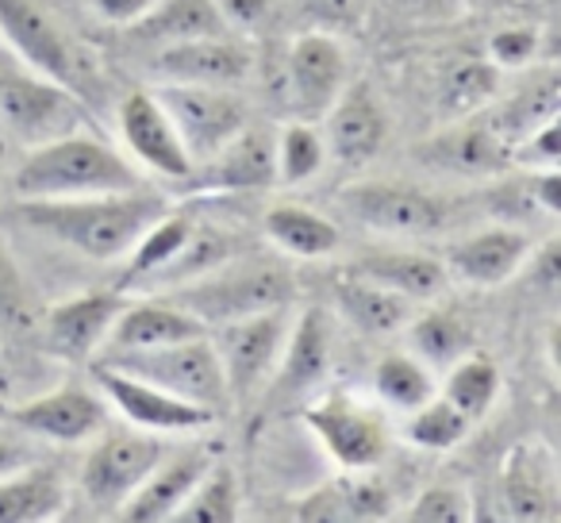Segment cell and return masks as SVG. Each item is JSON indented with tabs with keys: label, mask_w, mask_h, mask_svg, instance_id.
<instances>
[{
	"label": "cell",
	"mask_w": 561,
	"mask_h": 523,
	"mask_svg": "<svg viewBox=\"0 0 561 523\" xmlns=\"http://www.w3.org/2000/svg\"><path fill=\"white\" fill-rule=\"evenodd\" d=\"M39 323V300H35L32 285H27L24 270L16 266V258L0 242V336H35Z\"/></svg>",
	"instance_id": "ab89813d"
},
{
	"label": "cell",
	"mask_w": 561,
	"mask_h": 523,
	"mask_svg": "<svg viewBox=\"0 0 561 523\" xmlns=\"http://www.w3.org/2000/svg\"><path fill=\"white\" fill-rule=\"evenodd\" d=\"M239 477L227 462H211L204 469V477L193 485V492L185 497V504L178 508L173 520L178 523H234L239 520Z\"/></svg>",
	"instance_id": "d6a6232c"
},
{
	"label": "cell",
	"mask_w": 561,
	"mask_h": 523,
	"mask_svg": "<svg viewBox=\"0 0 561 523\" xmlns=\"http://www.w3.org/2000/svg\"><path fill=\"white\" fill-rule=\"evenodd\" d=\"M496 393H500V369L489 354H461L443 385V397L473 423L489 416V408L496 405Z\"/></svg>",
	"instance_id": "836d02e7"
},
{
	"label": "cell",
	"mask_w": 561,
	"mask_h": 523,
	"mask_svg": "<svg viewBox=\"0 0 561 523\" xmlns=\"http://www.w3.org/2000/svg\"><path fill=\"white\" fill-rule=\"evenodd\" d=\"M0 420H9V400L0 397Z\"/></svg>",
	"instance_id": "816d5d0a"
},
{
	"label": "cell",
	"mask_w": 561,
	"mask_h": 523,
	"mask_svg": "<svg viewBox=\"0 0 561 523\" xmlns=\"http://www.w3.org/2000/svg\"><path fill=\"white\" fill-rule=\"evenodd\" d=\"M231 254H234V247H231V239H227L224 231H216V227H208V224H196L193 235L185 239V247H181L178 254H173L170 262L158 270V274H150L139 289L173 293V289H181V285L204 277L208 270H216L219 262H227Z\"/></svg>",
	"instance_id": "4dcf8cb0"
},
{
	"label": "cell",
	"mask_w": 561,
	"mask_h": 523,
	"mask_svg": "<svg viewBox=\"0 0 561 523\" xmlns=\"http://www.w3.org/2000/svg\"><path fill=\"white\" fill-rule=\"evenodd\" d=\"M93 377L101 385V393L108 397V405L124 416V423L142 431H154V435H185V431H204L219 420L211 408H201L193 400H181L173 393H162L147 382H135V377L108 369L96 362Z\"/></svg>",
	"instance_id": "4fadbf2b"
},
{
	"label": "cell",
	"mask_w": 561,
	"mask_h": 523,
	"mask_svg": "<svg viewBox=\"0 0 561 523\" xmlns=\"http://www.w3.org/2000/svg\"><path fill=\"white\" fill-rule=\"evenodd\" d=\"M96 362L135 377V382H147L162 393H173V397H181V400L211 408L216 416L231 405V400H227L224 366H219V354H216V346H211V331L196 339H181V343L150 346V351L96 354Z\"/></svg>",
	"instance_id": "277c9868"
},
{
	"label": "cell",
	"mask_w": 561,
	"mask_h": 523,
	"mask_svg": "<svg viewBox=\"0 0 561 523\" xmlns=\"http://www.w3.org/2000/svg\"><path fill=\"white\" fill-rule=\"evenodd\" d=\"M558 109H561L558 78H553V73H542L535 86H527L515 101H507L504 109H500V116L492 127H496V135L507 143V147H515V143L527 139L535 127H542L546 120H558Z\"/></svg>",
	"instance_id": "d590c367"
},
{
	"label": "cell",
	"mask_w": 561,
	"mask_h": 523,
	"mask_svg": "<svg viewBox=\"0 0 561 523\" xmlns=\"http://www.w3.org/2000/svg\"><path fill=\"white\" fill-rule=\"evenodd\" d=\"M512 162L530 166V170H553L561 162V120H546L527 139L515 143Z\"/></svg>",
	"instance_id": "7bdbcfd3"
},
{
	"label": "cell",
	"mask_w": 561,
	"mask_h": 523,
	"mask_svg": "<svg viewBox=\"0 0 561 523\" xmlns=\"http://www.w3.org/2000/svg\"><path fill=\"white\" fill-rule=\"evenodd\" d=\"M0 35L35 73L66 89L78 86V50L39 0H0Z\"/></svg>",
	"instance_id": "5bb4252c"
},
{
	"label": "cell",
	"mask_w": 561,
	"mask_h": 523,
	"mask_svg": "<svg viewBox=\"0 0 561 523\" xmlns=\"http://www.w3.org/2000/svg\"><path fill=\"white\" fill-rule=\"evenodd\" d=\"M530 193H535V204L546 212V216H561V170H538L530 178Z\"/></svg>",
	"instance_id": "c3c4849f"
},
{
	"label": "cell",
	"mask_w": 561,
	"mask_h": 523,
	"mask_svg": "<svg viewBox=\"0 0 561 523\" xmlns=\"http://www.w3.org/2000/svg\"><path fill=\"white\" fill-rule=\"evenodd\" d=\"M538 55V32L535 27H504L489 39V58L496 70H523Z\"/></svg>",
	"instance_id": "ee69618b"
},
{
	"label": "cell",
	"mask_w": 561,
	"mask_h": 523,
	"mask_svg": "<svg viewBox=\"0 0 561 523\" xmlns=\"http://www.w3.org/2000/svg\"><path fill=\"white\" fill-rule=\"evenodd\" d=\"M158 104L165 109V116L173 120L181 143H185L188 158L204 162L211 158L242 124L250 120L247 104L234 89L224 86H188V81H162L154 89Z\"/></svg>",
	"instance_id": "52a82bcc"
},
{
	"label": "cell",
	"mask_w": 561,
	"mask_h": 523,
	"mask_svg": "<svg viewBox=\"0 0 561 523\" xmlns=\"http://www.w3.org/2000/svg\"><path fill=\"white\" fill-rule=\"evenodd\" d=\"M0 185H9V135L0 127Z\"/></svg>",
	"instance_id": "f907efd6"
},
{
	"label": "cell",
	"mask_w": 561,
	"mask_h": 523,
	"mask_svg": "<svg viewBox=\"0 0 561 523\" xmlns=\"http://www.w3.org/2000/svg\"><path fill=\"white\" fill-rule=\"evenodd\" d=\"M343 208L351 219L366 224L369 231L397 235V239H423L446 224L443 201L397 181H362L343 193Z\"/></svg>",
	"instance_id": "7c38bea8"
},
{
	"label": "cell",
	"mask_w": 561,
	"mask_h": 523,
	"mask_svg": "<svg viewBox=\"0 0 561 523\" xmlns=\"http://www.w3.org/2000/svg\"><path fill=\"white\" fill-rule=\"evenodd\" d=\"M530 239L515 227H484V231L469 235V239H458L450 250H446L443 266L450 277L466 285H477V289H489V285H504L507 277H515L527 262Z\"/></svg>",
	"instance_id": "603a6c76"
},
{
	"label": "cell",
	"mask_w": 561,
	"mask_h": 523,
	"mask_svg": "<svg viewBox=\"0 0 561 523\" xmlns=\"http://www.w3.org/2000/svg\"><path fill=\"white\" fill-rule=\"evenodd\" d=\"M250 50L227 35H204V39H185L173 47H158L154 70L162 81H188V86H224L234 89L250 78Z\"/></svg>",
	"instance_id": "7402d4cb"
},
{
	"label": "cell",
	"mask_w": 561,
	"mask_h": 523,
	"mask_svg": "<svg viewBox=\"0 0 561 523\" xmlns=\"http://www.w3.org/2000/svg\"><path fill=\"white\" fill-rule=\"evenodd\" d=\"M9 420L35 439L78 446L89 443L108 423V408L85 385H62V389L43 393V397L27 400V405L9 408Z\"/></svg>",
	"instance_id": "ac0fdd59"
},
{
	"label": "cell",
	"mask_w": 561,
	"mask_h": 523,
	"mask_svg": "<svg viewBox=\"0 0 561 523\" xmlns=\"http://www.w3.org/2000/svg\"><path fill=\"white\" fill-rule=\"evenodd\" d=\"M408 323H412L415 359L431 362V366H454L461 354L473 351V328L458 312H450V308L412 316Z\"/></svg>",
	"instance_id": "e575fe53"
},
{
	"label": "cell",
	"mask_w": 561,
	"mask_h": 523,
	"mask_svg": "<svg viewBox=\"0 0 561 523\" xmlns=\"http://www.w3.org/2000/svg\"><path fill=\"white\" fill-rule=\"evenodd\" d=\"M216 462V451H208V443L181 446V451H165L162 462L147 474V481L124 500L119 520L127 523H165L178 515V508L185 504V497L193 492V485L204 477V469Z\"/></svg>",
	"instance_id": "ffe728a7"
},
{
	"label": "cell",
	"mask_w": 561,
	"mask_h": 523,
	"mask_svg": "<svg viewBox=\"0 0 561 523\" xmlns=\"http://www.w3.org/2000/svg\"><path fill=\"white\" fill-rule=\"evenodd\" d=\"M389 9L415 24H443L466 9V0H389Z\"/></svg>",
	"instance_id": "f6af8a7d"
},
{
	"label": "cell",
	"mask_w": 561,
	"mask_h": 523,
	"mask_svg": "<svg viewBox=\"0 0 561 523\" xmlns=\"http://www.w3.org/2000/svg\"><path fill=\"white\" fill-rule=\"evenodd\" d=\"M89 9L104 20V24H119V27H131L154 9L158 0H85Z\"/></svg>",
	"instance_id": "bcb514c9"
},
{
	"label": "cell",
	"mask_w": 561,
	"mask_h": 523,
	"mask_svg": "<svg viewBox=\"0 0 561 523\" xmlns=\"http://www.w3.org/2000/svg\"><path fill=\"white\" fill-rule=\"evenodd\" d=\"M32 462H39V451L32 443H24V439H0V477L16 474V469L32 466Z\"/></svg>",
	"instance_id": "681fc988"
},
{
	"label": "cell",
	"mask_w": 561,
	"mask_h": 523,
	"mask_svg": "<svg viewBox=\"0 0 561 523\" xmlns=\"http://www.w3.org/2000/svg\"><path fill=\"white\" fill-rule=\"evenodd\" d=\"M335 305L343 320H351L366 336H392V331L408 328V320L415 316V300L400 297V293L385 289L362 274H351V270L335 285Z\"/></svg>",
	"instance_id": "83f0119b"
},
{
	"label": "cell",
	"mask_w": 561,
	"mask_h": 523,
	"mask_svg": "<svg viewBox=\"0 0 561 523\" xmlns=\"http://www.w3.org/2000/svg\"><path fill=\"white\" fill-rule=\"evenodd\" d=\"M420 158L427 166H438V170L477 178V173L504 170V166L512 162V147L500 139L496 127L466 124V127H454V132H446V135H435V139L420 150Z\"/></svg>",
	"instance_id": "4316f807"
},
{
	"label": "cell",
	"mask_w": 561,
	"mask_h": 523,
	"mask_svg": "<svg viewBox=\"0 0 561 523\" xmlns=\"http://www.w3.org/2000/svg\"><path fill=\"white\" fill-rule=\"evenodd\" d=\"M89 443L93 446L81 462V497L104 515H116L170 451L154 431L131 428V423H119V428L104 423Z\"/></svg>",
	"instance_id": "5b68a950"
},
{
	"label": "cell",
	"mask_w": 561,
	"mask_h": 523,
	"mask_svg": "<svg viewBox=\"0 0 561 523\" xmlns=\"http://www.w3.org/2000/svg\"><path fill=\"white\" fill-rule=\"evenodd\" d=\"M346 89V55L331 35H300L285 62V96L297 120L320 124L323 112Z\"/></svg>",
	"instance_id": "2e32d148"
},
{
	"label": "cell",
	"mask_w": 561,
	"mask_h": 523,
	"mask_svg": "<svg viewBox=\"0 0 561 523\" xmlns=\"http://www.w3.org/2000/svg\"><path fill=\"white\" fill-rule=\"evenodd\" d=\"M216 9L227 20V27H254L270 12V0H216Z\"/></svg>",
	"instance_id": "7dc6e473"
},
{
	"label": "cell",
	"mask_w": 561,
	"mask_h": 523,
	"mask_svg": "<svg viewBox=\"0 0 561 523\" xmlns=\"http://www.w3.org/2000/svg\"><path fill=\"white\" fill-rule=\"evenodd\" d=\"M193 227H196V219L188 216V212L165 208L162 216H158L154 224L139 235V242L127 250V254H131V262H127L124 289H139L150 274H158V270H162L165 262H170V258L185 247V239L193 235Z\"/></svg>",
	"instance_id": "1f68e13d"
},
{
	"label": "cell",
	"mask_w": 561,
	"mask_h": 523,
	"mask_svg": "<svg viewBox=\"0 0 561 523\" xmlns=\"http://www.w3.org/2000/svg\"><path fill=\"white\" fill-rule=\"evenodd\" d=\"M262 231L280 254L293 258H328L343 242V231L328 216L300 204H273L262 216Z\"/></svg>",
	"instance_id": "f1b7e54d"
},
{
	"label": "cell",
	"mask_w": 561,
	"mask_h": 523,
	"mask_svg": "<svg viewBox=\"0 0 561 523\" xmlns=\"http://www.w3.org/2000/svg\"><path fill=\"white\" fill-rule=\"evenodd\" d=\"M297 297V277L277 258H227L216 270H208L196 282L173 289L165 300L193 312L204 328L242 320V316L270 312V308H289Z\"/></svg>",
	"instance_id": "3957f363"
},
{
	"label": "cell",
	"mask_w": 561,
	"mask_h": 523,
	"mask_svg": "<svg viewBox=\"0 0 561 523\" xmlns=\"http://www.w3.org/2000/svg\"><path fill=\"white\" fill-rule=\"evenodd\" d=\"M124 293L104 289V293H81V297L58 300L55 308L39 312L35 323V343L62 362H89L101 354L104 339H108L112 323H116L119 308H124Z\"/></svg>",
	"instance_id": "30bf717a"
},
{
	"label": "cell",
	"mask_w": 561,
	"mask_h": 523,
	"mask_svg": "<svg viewBox=\"0 0 561 523\" xmlns=\"http://www.w3.org/2000/svg\"><path fill=\"white\" fill-rule=\"evenodd\" d=\"M119 135H124V147L131 150L135 162L147 166L150 173L165 181H188L193 158H188L178 127L165 116L154 93L139 89L119 104Z\"/></svg>",
	"instance_id": "e0dca14e"
},
{
	"label": "cell",
	"mask_w": 561,
	"mask_h": 523,
	"mask_svg": "<svg viewBox=\"0 0 561 523\" xmlns=\"http://www.w3.org/2000/svg\"><path fill=\"white\" fill-rule=\"evenodd\" d=\"M66 477L50 466L16 469V474L0 477V523H47L66 512Z\"/></svg>",
	"instance_id": "484cf974"
},
{
	"label": "cell",
	"mask_w": 561,
	"mask_h": 523,
	"mask_svg": "<svg viewBox=\"0 0 561 523\" xmlns=\"http://www.w3.org/2000/svg\"><path fill=\"white\" fill-rule=\"evenodd\" d=\"M165 208H170V196L139 185L127 193L16 201L9 208V219L89 262H112V258H124Z\"/></svg>",
	"instance_id": "6da1fadb"
},
{
	"label": "cell",
	"mask_w": 561,
	"mask_h": 523,
	"mask_svg": "<svg viewBox=\"0 0 561 523\" xmlns=\"http://www.w3.org/2000/svg\"><path fill=\"white\" fill-rule=\"evenodd\" d=\"M85 124L81 101L73 89L58 86L50 78H20L0 73V127L12 139L39 147L58 135H70Z\"/></svg>",
	"instance_id": "9c48e42d"
},
{
	"label": "cell",
	"mask_w": 561,
	"mask_h": 523,
	"mask_svg": "<svg viewBox=\"0 0 561 523\" xmlns=\"http://www.w3.org/2000/svg\"><path fill=\"white\" fill-rule=\"evenodd\" d=\"M142 178L112 143L93 132H70L27 150L12 170L9 189L16 201H58V196H96L139 189Z\"/></svg>",
	"instance_id": "7a4b0ae2"
},
{
	"label": "cell",
	"mask_w": 561,
	"mask_h": 523,
	"mask_svg": "<svg viewBox=\"0 0 561 523\" xmlns=\"http://www.w3.org/2000/svg\"><path fill=\"white\" fill-rule=\"evenodd\" d=\"M196 336H208V328L193 312L173 305V300H135V305L124 300L101 354L150 351V346L181 343V339H196Z\"/></svg>",
	"instance_id": "cb8c5ba5"
},
{
	"label": "cell",
	"mask_w": 561,
	"mask_h": 523,
	"mask_svg": "<svg viewBox=\"0 0 561 523\" xmlns=\"http://www.w3.org/2000/svg\"><path fill=\"white\" fill-rule=\"evenodd\" d=\"M473 515L469 497L458 485H427L420 497L408 504L404 520L412 523H466Z\"/></svg>",
	"instance_id": "b9f144b4"
},
{
	"label": "cell",
	"mask_w": 561,
	"mask_h": 523,
	"mask_svg": "<svg viewBox=\"0 0 561 523\" xmlns=\"http://www.w3.org/2000/svg\"><path fill=\"white\" fill-rule=\"evenodd\" d=\"M412 420H408V439H412L420 451H454L461 439L469 435L473 420L461 416L458 408L446 397H431L420 408H412Z\"/></svg>",
	"instance_id": "f35d334b"
},
{
	"label": "cell",
	"mask_w": 561,
	"mask_h": 523,
	"mask_svg": "<svg viewBox=\"0 0 561 523\" xmlns=\"http://www.w3.org/2000/svg\"><path fill=\"white\" fill-rule=\"evenodd\" d=\"M331 351H335V323L323 308H305L297 320L289 323L285 336V351L273 369V397L289 400L305 397L328 377Z\"/></svg>",
	"instance_id": "44dd1931"
},
{
	"label": "cell",
	"mask_w": 561,
	"mask_h": 523,
	"mask_svg": "<svg viewBox=\"0 0 561 523\" xmlns=\"http://www.w3.org/2000/svg\"><path fill=\"white\" fill-rule=\"evenodd\" d=\"M320 132L331 162H339L343 170H362L381 155L385 135H389V116H385L381 96L366 81H354L323 112Z\"/></svg>",
	"instance_id": "9a60e30c"
},
{
	"label": "cell",
	"mask_w": 561,
	"mask_h": 523,
	"mask_svg": "<svg viewBox=\"0 0 561 523\" xmlns=\"http://www.w3.org/2000/svg\"><path fill=\"white\" fill-rule=\"evenodd\" d=\"M289 308H270V312L242 316V320L211 328V346L219 354L227 382V400H250L273 377L289 336Z\"/></svg>",
	"instance_id": "8992f818"
},
{
	"label": "cell",
	"mask_w": 561,
	"mask_h": 523,
	"mask_svg": "<svg viewBox=\"0 0 561 523\" xmlns=\"http://www.w3.org/2000/svg\"><path fill=\"white\" fill-rule=\"evenodd\" d=\"M305 423L346 474H369L389 454V423H385V416L358 405L346 393H328L316 405H308Z\"/></svg>",
	"instance_id": "ba28073f"
},
{
	"label": "cell",
	"mask_w": 561,
	"mask_h": 523,
	"mask_svg": "<svg viewBox=\"0 0 561 523\" xmlns=\"http://www.w3.org/2000/svg\"><path fill=\"white\" fill-rule=\"evenodd\" d=\"M135 35L154 47H173L185 39H204V35H227V20L219 16L216 0H158L154 9L131 24Z\"/></svg>",
	"instance_id": "f546056e"
},
{
	"label": "cell",
	"mask_w": 561,
	"mask_h": 523,
	"mask_svg": "<svg viewBox=\"0 0 561 523\" xmlns=\"http://www.w3.org/2000/svg\"><path fill=\"white\" fill-rule=\"evenodd\" d=\"M351 274H362L385 289L400 293L408 300H435L446 293L450 274H446L443 258L420 254V250H381V254H362L351 266Z\"/></svg>",
	"instance_id": "d4e9b609"
},
{
	"label": "cell",
	"mask_w": 561,
	"mask_h": 523,
	"mask_svg": "<svg viewBox=\"0 0 561 523\" xmlns=\"http://www.w3.org/2000/svg\"><path fill=\"white\" fill-rule=\"evenodd\" d=\"M500 497L512 520L546 523L561 512V469L546 443H519L500 466Z\"/></svg>",
	"instance_id": "d6986e66"
},
{
	"label": "cell",
	"mask_w": 561,
	"mask_h": 523,
	"mask_svg": "<svg viewBox=\"0 0 561 523\" xmlns=\"http://www.w3.org/2000/svg\"><path fill=\"white\" fill-rule=\"evenodd\" d=\"M328 162L323 132L308 120H293L285 132H277V181L285 185H305Z\"/></svg>",
	"instance_id": "74e56055"
},
{
	"label": "cell",
	"mask_w": 561,
	"mask_h": 523,
	"mask_svg": "<svg viewBox=\"0 0 561 523\" xmlns=\"http://www.w3.org/2000/svg\"><path fill=\"white\" fill-rule=\"evenodd\" d=\"M496 93V66L484 62H458L446 70L443 81V96L454 109H481L489 96Z\"/></svg>",
	"instance_id": "60d3db41"
},
{
	"label": "cell",
	"mask_w": 561,
	"mask_h": 523,
	"mask_svg": "<svg viewBox=\"0 0 561 523\" xmlns=\"http://www.w3.org/2000/svg\"><path fill=\"white\" fill-rule=\"evenodd\" d=\"M196 193H265L277 185V132L262 124H242L211 158L188 173Z\"/></svg>",
	"instance_id": "8fae6325"
},
{
	"label": "cell",
	"mask_w": 561,
	"mask_h": 523,
	"mask_svg": "<svg viewBox=\"0 0 561 523\" xmlns=\"http://www.w3.org/2000/svg\"><path fill=\"white\" fill-rule=\"evenodd\" d=\"M374 385L381 393V400L397 412H412L423 400L435 397V377H431L427 362L415 354H385L377 362Z\"/></svg>",
	"instance_id": "8d00e7d4"
}]
</instances>
